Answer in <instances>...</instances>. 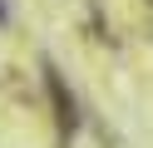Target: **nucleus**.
<instances>
[{
	"instance_id": "1",
	"label": "nucleus",
	"mask_w": 153,
	"mask_h": 148,
	"mask_svg": "<svg viewBox=\"0 0 153 148\" xmlns=\"http://www.w3.org/2000/svg\"><path fill=\"white\" fill-rule=\"evenodd\" d=\"M45 89L54 94V114H59V138L64 143H74V128H79V109H74V94L69 84H64V74L54 64H45Z\"/></svg>"
}]
</instances>
